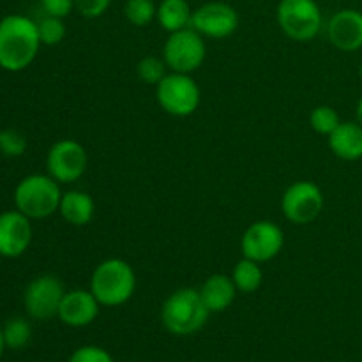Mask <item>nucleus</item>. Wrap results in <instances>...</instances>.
Listing matches in <instances>:
<instances>
[{
	"label": "nucleus",
	"mask_w": 362,
	"mask_h": 362,
	"mask_svg": "<svg viewBox=\"0 0 362 362\" xmlns=\"http://www.w3.org/2000/svg\"><path fill=\"white\" fill-rule=\"evenodd\" d=\"M232 279L235 283L237 290L240 293H253L264 283V271H262V264L258 262L250 260V258H244L235 264L232 271Z\"/></svg>",
	"instance_id": "20"
},
{
	"label": "nucleus",
	"mask_w": 362,
	"mask_h": 362,
	"mask_svg": "<svg viewBox=\"0 0 362 362\" xmlns=\"http://www.w3.org/2000/svg\"><path fill=\"white\" fill-rule=\"evenodd\" d=\"M66 290L62 281L52 274H42L32 279L23 292L25 311L34 320H49L59 315Z\"/></svg>",
	"instance_id": "10"
},
{
	"label": "nucleus",
	"mask_w": 362,
	"mask_h": 362,
	"mask_svg": "<svg viewBox=\"0 0 362 362\" xmlns=\"http://www.w3.org/2000/svg\"><path fill=\"white\" fill-rule=\"evenodd\" d=\"M4 339H6V346L11 350H20L30 343L32 339V327L25 318L16 317L11 318L2 329Z\"/></svg>",
	"instance_id": "22"
},
{
	"label": "nucleus",
	"mask_w": 362,
	"mask_h": 362,
	"mask_svg": "<svg viewBox=\"0 0 362 362\" xmlns=\"http://www.w3.org/2000/svg\"><path fill=\"white\" fill-rule=\"evenodd\" d=\"M42 46L37 21L23 14H7L0 20V67L9 73L27 69Z\"/></svg>",
	"instance_id": "1"
},
{
	"label": "nucleus",
	"mask_w": 362,
	"mask_h": 362,
	"mask_svg": "<svg viewBox=\"0 0 362 362\" xmlns=\"http://www.w3.org/2000/svg\"><path fill=\"white\" fill-rule=\"evenodd\" d=\"M205 55V39L191 27L170 34L163 46V59L173 73L193 74L202 67Z\"/></svg>",
	"instance_id": "7"
},
{
	"label": "nucleus",
	"mask_w": 362,
	"mask_h": 362,
	"mask_svg": "<svg viewBox=\"0 0 362 362\" xmlns=\"http://www.w3.org/2000/svg\"><path fill=\"white\" fill-rule=\"evenodd\" d=\"M359 76H361V81H362V64H361V67H359Z\"/></svg>",
	"instance_id": "32"
},
{
	"label": "nucleus",
	"mask_w": 362,
	"mask_h": 362,
	"mask_svg": "<svg viewBox=\"0 0 362 362\" xmlns=\"http://www.w3.org/2000/svg\"><path fill=\"white\" fill-rule=\"evenodd\" d=\"M37 30H39V39L45 46H57L66 39L67 28L64 23V18H55V16H45L37 21Z\"/></svg>",
	"instance_id": "24"
},
{
	"label": "nucleus",
	"mask_w": 362,
	"mask_h": 362,
	"mask_svg": "<svg viewBox=\"0 0 362 362\" xmlns=\"http://www.w3.org/2000/svg\"><path fill=\"white\" fill-rule=\"evenodd\" d=\"M27 151V138L16 129L0 131V152L6 158H20Z\"/></svg>",
	"instance_id": "26"
},
{
	"label": "nucleus",
	"mask_w": 362,
	"mask_h": 362,
	"mask_svg": "<svg viewBox=\"0 0 362 362\" xmlns=\"http://www.w3.org/2000/svg\"><path fill=\"white\" fill-rule=\"evenodd\" d=\"M310 124L315 133L322 134V136H329L341 124V119H339L338 112L332 106L320 105L311 112Z\"/></svg>",
	"instance_id": "25"
},
{
	"label": "nucleus",
	"mask_w": 362,
	"mask_h": 362,
	"mask_svg": "<svg viewBox=\"0 0 362 362\" xmlns=\"http://www.w3.org/2000/svg\"><path fill=\"white\" fill-rule=\"evenodd\" d=\"M325 205L324 193L311 180H297L281 197V212L293 225H310L322 214Z\"/></svg>",
	"instance_id": "8"
},
{
	"label": "nucleus",
	"mask_w": 362,
	"mask_h": 362,
	"mask_svg": "<svg viewBox=\"0 0 362 362\" xmlns=\"http://www.w3.org/2000/svg\"><path fill=\"white\" fill-rule=\"evenodd\" d=\"M329 148L343 161H357L362 158V126L357 120L341 122L329 134Z\"/></svg>",
	"instance_id": "17"
},
{
	"label": "nucleus",
	"mask_w": 362,
	"mask_h": 362,
	"mask_svg": "<svg viewBox=\"0 0 362 362\" xmlns=\"http://www.w3.org/2000/svg\"><path fill=\"white\" fill-rule=\"evenodd\" d=\"M159 106L172 117H189L198 110L202 92L191 74L170 71L159 85H156Z\"/></svg>",
	"instance_id": "6"
},
{
	"label": "nucleus",
	"mask_w": 362,
	"mask_h": 362,
	"mask_svg": "<svg viewBox=\"0 0 362 362\" xmlns=\"http://www.w3.org/2000/svg\"><path fill=\"white\" fill-rule=\"evenodd\" d=\"M170 73L168 66H166L165 59H159V57L147 55L136 64V74L144 83L147 85H159V81Z\"/></svg>",
	"instance_id": "23"
},
{
	"label": "nucleus",
	"mask_w": 362,
	"mask_h": 362,
	"mask_svg": "<svg viewBox=\"0 0 362 362\" xmlns=\"http://www.w3.org/2000/svg\"><path fill=\"white\" fill-rule=\"evenodd\" d=\"M67 362H115L112 354L95 345H85L74 350Z\"/></svg>",
	"instance_id": "27"
},
{
	"label": "nucleus",
	"mask_w": 362,
	"mask_h": 362,
	"mask_svg": "<svg viewBox=\"0 0 362 362\" xmlns=\"http://www.w3.org/2000/svg\"><path fill=\"white\" fill-rule=\"evenodd\" d=\"M34 230L32 219L20 211H6L0 214V257L18 258L30 247Z\"/></svg>",
	"instance_id": "13"
},
{
	"label": "nucleus",
	"mask_w": 362,
	"mask_h": 362,
	"mask_svg": "<svg viewBox=\"0 0 362 362\" xmlns=\"http://www.w3.org/2000/svg\"><path fill=\"white\" fill-rule=\"evenodd\" d=\"M88 290L101 306H122L136 290L134 269L122 258H106L92 272Z\"/></svg>",
	"instance_id": "2"
},
{
	"label": "nucleus",
	"mask_w": 362,
	"mask_h": 362,
	"mask_svg": "<svg viewBox=\"0 0 362 362\" xmlns=\"http://www.w3.org/2000/svg\"><path fill=\"white\" fill-rule=\"evenodd\" d=\"M240 18L235 7L226 2H207L193 9L191 28L202 37L226 39L239 28Z\"/></svg>",
	"instance_id": "12"
},
{
	"label": "nucleus",
	"mask_w": 362,
	"mask_h": 362,
	"mask_svg": "<svg viewBox=\"0 0 362 362\" xmlns=\"http://www.w3.org/2000/svg\"><path fill=\"white\" fill-rule=\"evenodd\" d=\"M191 16H193V9L189 7L187 0H161L158 4L156 20H158L159 27L168 34L189 28Z\"/></svg>",
	"instance_id": "19"
},
{
	"label": "nucleus",
	"mask_w": 362,
	"mask_h": 362,
	"mask_svg": "<svg viewBox=\"0 0 362 362\" xmlns=\"http://www.w3.org/2000/svg\"><path fill=\"white\" fill-rule=\"evenodd\" d=\"M124 16L134 27H147L158 16V6L154 0H126Z\"/></svg>",
	"instance_id": "21"
},
{
	"label": "nucleus",
	"mask_w": 362,
	"mask_h": 362,
	"mask_svg": "<svg viewBox=\"0 0 362 362\" xmlns=\"http://www.w3.org/2000/svg\"><path fill=\"white\" fill-rule=\"evenodd\" d=\"M283 246H285V233L281 226L276 225L274 221H265V219L247 226L240 239L243 257L258 264H265L278 257Z\"/></svg>",
	"instance_id": "11"
},
{
	"label": "nucleus",
	"mask_w": 362,
	"mask_h": 362,
	"mask_svg": "<svg viewBox=\"0 0 362 362\" xmlns=\"http://www.w3.org/2000/svg\"><path fill=\"white\" fill-rule=\"evenodd\" d=\"M45 14L55 18H66L74 11V0H41Z\"/></svg>",
	"instance_id": "29"
},
{
	"label": "nucleus",
	"mask_w": 362,
	"mask_h": 362,
	"mask_svg": "<svg viewBox=\"0 0 362 362\" xmlns=\"http://www.w3.org/2000/svg\"><path fill=\"white\" fill-rule=\"evenodd\" d=\"M99 308L101 304L90 290L76 288L66 292L57 317L69 327H87L98 318Z\"/></svg>",
	"instance_id": "15"
},
{
	"label": "nucleus",
	"mask_w": 362,
	"mask_h": 362,
	"mask_svg": "<svg viewBox=\"0 0 362 362\" xmlns=\"http://www.w3.org/2000/svg\"><path fill=\"white\" fill-rule=\"evenodd\" d=\"M276 20L283 34L297 42L313 41L324 27L317 0H279Z\"/></svg>",
	"instance_id": "5"
},
{
	"label": "nucleus",
	"mask_w": 362,
	"mask_h": 362,
	"mask_svg": "<svg viewBox=\"0 0 362 362\" xmlns=\"http://www.w3.org/2000/svg\"><path fill=\"white\" fill-rule=\"evenodd\" d=\"M6 349H7L6 339H4V332H2V329H0V357H2L4 350H6Z\"/></svg>",
	"instance_id": "31"
},
{
	"label": "nucleus",
	"mask_w": 362,
	"mask_h": 362,
	"mask_svg": "<svg viewBox=\"0 0 362 362\" xmlns=\"http://www.w3.org/2000/svg\"><path fill=\"white\" fill-rule=\"evenodd\" d=\"M112 0H74V9L87 20L101 18L108 11Z\"/></svg>",
	"instance_id": "28"
},
{
	"label": "nucleus",
	"mask_w": 362,
	"mask_h": 362,
	"mask_svg": "<svg viewBox=\"0 0 362 362\" xmlns=\"http://www.w3.org/2000/svg\"><path fill=\"white\" fill-rule=\"evenodd\" d=\"M211 311L204 304L200 290L179 288L166 297L161 306V324L170 334L191 336L200 331Z\"/></svg>",
	"instance_id": "3"
},
{
	"label": "nucleus",
	"mask_w": 362,
	"mask_h": 362,
	"mask_svg": "<svg viewBox=\"0 0 362 362\" xmlns=\"http://www.w3.org/2000/svg\"><path fill=\"white\" fill-rule=\"evenodd\" d=\"M356 120L362 126V95L359 101H357V106H356Z\"/></svg>",
	"instance_id": "30"
},
{
	"label": "nucleus",
	"mask_w": 362,
	"mask_h": 362,
	"mask_svg": "<svg viewBox=\"0 0 362 362\" xmlns=\"http://www.w3.org/2000/svg\"><path fill=\"white\" fill-rule=\"evenodd\" d=\"M62 189L48 173L23 177L14 189V209L30 219H46L59 212Z\"/></svg>",
	"instance_id": "4"
},
{
	"label": "nucleus",
	"mask_w": 362,
	"mask_h": 362,
	"mask_svg": "<svg viewBox=\"0 0 362 362\" xmlns=\"http://www.w3.org/2000/svg\"><path fill=\"white\" fill-rule=\"evenodd\" d=\"M327 37L339 52L352 53L362 48V13L357 9H341L327 23Z\"/></svg>",
	"instance_id": "14"
},
{
	"label": "nucleus",
	"mask_w": 362,
	"mask_h": 362,
	"mask_svg": "<svg viewBox=\"0 0 362 362\" xmlns=\"http://www.w3.org/2000/svg\"><path fill=\"white\" fill-rule=\"evenodd\" d=\"M237 293L239 290H237L232 276L226 274L209 276L200 288L202 300L211 313H221V311L228 310L235 300Z\"/></svg>",
	"instance_id": "16"
},
{
	"label": "nucleus",
	"mask_w": 362,
	"mask_h": 362,
	"mask_svg": "<svg viewBox=\"0 0 362 362\" xmlns=\"http://www.w3.org/2000/svg\"><path fill=\"white\" fill-rule=\"evenodd\" d=\"M87 151L80 141L64 138L49 147L46 156V170L59 184H73L87 172Z\"/></svg>",
	"instance_id": "9"
},
{
	"label": "nucleus",
	"mask_w": 362,
	"mask_h": 362,
	"mask_svg": "<svg viewBox=\"0 0 362 362\" xmlns=\"http://www.w3.org/2000/svg\"><path fill=\"white\" fill-rule=\"evenodd\" d=\"M59 214L71 226H85L94 219L95 204L94 198L80 189H71L62 193Z\"/></svg>",
	"instance_id": "18"
}]
</instances>
